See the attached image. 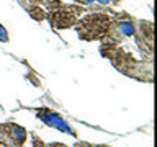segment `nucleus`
<instances>
[{
	"instance_id": "nucleus-4",
	"label": "nucleus",
	"mask_w": 157,
	"mask_h": 147,
	"mask_svg": "<svg viewBox=\"0 0 157 147\" xmlns=\"http://www.w3.org/2000/svg\"><path fill=\"white\" fill-rule=\"evenodd\" d=\"M38 118L43 123H46L48 126L56 127V129H59L61 132H67V134H71V136H75V131L67 124V121L64 119L61 115H57L56 111L49 110V108H41V110H38Z\"/></svg>"
},
{
	"instance_id": "nucleus-2",
	"label": "nucleus",
	"mask_w": 157,
	"mask_h": 147,
	"mask_svg": "<svg viewBox=\"0 0 157 147\" xmlns=\"http://www.w3.org/2000/svg\"><path fill=\"white\" fill-rule=\"evenodd\" d=\"M44 3H46L48 8H49L46 17L49 18V23H51L54 28L67 29V28H72L77 24V21H78L77 15L80 12V8L77 10L75 7H66L61 0H46Z\"/></svg>"
},
{
	"instance_id": "nucleus-7",
	"label": "nucleus",
	"mask_w": 157,
	"mask_h": 147,
	"mask_svg": "<svg viewBox=\"0 0 157 147\" xmlns=\"http://www.w3.org/2000/svg\"><path fill=\"white\" fill-rule=\"evenodd\" d=\"M0 145H2V144H0Z\"/></svg>"
},
{
	"instance_id": "nucleus-1",
	"label": "nucleus",
	"mask_w": 157,
	"mask_h": 147,
	"mask_svg": "<svg viewBox=\"0 0 157 147\" xmlns=\"http://www.w3.org/2000/svg\"><path fill=\"white\" fill-rule=\"evenodd\" d=\"M111 17L106 13H88L82 20L77 21V33L83 41H93V39H103L110 31Z\"/></svg>"
},
{
	"instance_id": "nucleus-5",
	"label": "nucleus",
	"mask_w": 157,
	"mask_h": 147,
	"mask_svg": "<svg viewBox=\"0 0 157 147\" xmlns=\"http://www.w3.org/2000/svg\"><path fill=\"white\" fill-rule=\"evenodd\" d=\"M28 12H29V15H31V18H34L36 21H43V20L46 18V12H44L38 3L28 5Z\"/></svg>"
},
{
	"instance_id": "nucleus-6",
	"label": "nucleus",
	"mask_w": 157,
	"mask_h": 147,
	"mask_svg": "<svg viewBox=\"0 0 157 147\" xmlns=\"http://www.w3.org/2000/svg\"><path fill=\"white\" fill-rule=\"evenodd\" d=\"M0 41H2V43H8V31L3 28V24H0Z\"/></svg>"
},
{
	"instance_id": "nucleus-3",
	"label": "nucleus",
	"mask_w": 157,
	"mask_h": 147,
	"mask_svg": "<svg viewBox=\"0 0 157 147\" xmlns=\"http://www.w3.org/2000/svg\"><path fill=\"white\" fill-rule=\"evenodd\" d=\"M28 139L25 127L15 123H2L0 124V144L8 147H21Z\"/></svg>"
}]
</instances>
